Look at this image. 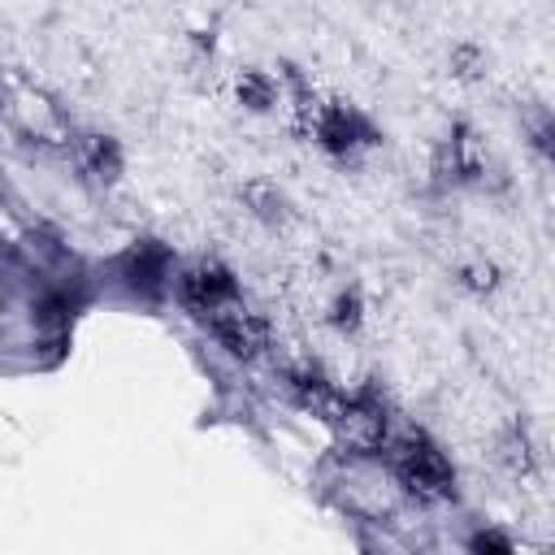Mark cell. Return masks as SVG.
<instances>
[{
	"label": "cell",
	"mask_w": 555,
	"mask_h": 555,
	"mask_svg": "<svg viewBox=\"0 0 555 555\" xmlns=\"http://www.w3.org/2000/svg\"><path fill=\"white\" fill-rule=\"evenodd\" d=\"M403 477L412 481V490H425V494H434V490L447 486V468H442V460L429 455V451H412V455L403 460Z\"/></svg>",
	"instance_id": "6da1fadb"
}]
</instances>
